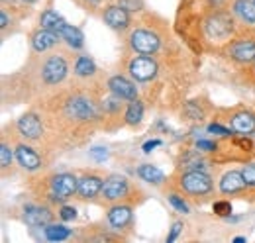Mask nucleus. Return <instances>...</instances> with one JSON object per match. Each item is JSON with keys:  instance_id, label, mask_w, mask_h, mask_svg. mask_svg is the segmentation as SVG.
Wrapping results in <instances>:
<instances>
[{"instance_id": "obj_39", "label": "nucleus", "mask_w": 255, "mask_h": 243, "mask_svg": "<svg viewBox=\"0 0 255 243\" xmlns=\"http://www.w3.org/2000/svg\"><path fill=\"white\" fill-rule=\"evenodd\" d=\"M234 242H236V243H244V242H246V238H236Z\"/></svg>"}, {"instance_id": "obj_32", "label": "nucleus", "mask_w": 255, "mask_h": 243, "mask_svg": "<svg viewBox=\"0 0 255 243\" xmlns=\"http://www.w3.org/2000/svg\"><path fill=\"white\" fill-rule=\"evenodd\" d=\"M59 216H61V220L69 222V220H75V218H77V210H75V208H71V206H65V208H61Z\"/></svg>"}, {"instance_id": "obj_31", "label": "nucleus", "mask_w": 255, "mask_h": 243, "mask_svg": "<svg viewBox=\"0 0 255 243\" xmlns=\"http://www.w3.org/2000/svg\"><path fill=\"white\" fill-rule=\"evenodd\" d=\"M214 212L218 214V216H230L232 206H230V202H216L214 204Z\"/></svg>"}, {"instance_id": "obj_3", "label": "nucleus", "mask_w": 255, "mask_h": 243, "mask_svg": "<svg viewBox=\"0 0 255 243\" xmlns=\"http://www.w3.org/2000/svg\"><path fill=\"white\" fill-rule=\"evenodd\" d=\"M181 186L191 192V194H206L212 190V179L206 175V173H200V171H191L187 175H183L181 179Z\"/></svg>"}, {"instance_id": "obj_30", "label": "nucleus", "mask_w": 255, "mask_h": 243, "mask_svg": "<svg viewBox=\"0 0 255 243\" xmlns=\"http://www.w3.org/2000/svg\"><path fill=\"white\" fill-rule=\"evenodd\" d=\"M242 173H244V179L248 182V186H255V165H248Z\"/></svg>"}, {"instance_id": "obj_7", "label": "nucleus", "mask_w": 255, "mask_h": 243, "mask_svg": "<svg viewBox=\"0 0 255 243\" xmlns=\"http://www.w3.org/2000/svg\"><path fill=\"white\" fill-rule=\"evenodd\" d=\"M67 114H69L71 118H75V120H91V118L96 116V108L91 100L77 96V98L69 100V104H67Z\"/></svg>"}, {"instance_id": "obj_11", "label": "nucleus", "mask_w": 255, "mask_h": 243, "mask_svg": "<svg viewBox=\"0 0 255 243\" xmlns=\"http://www.w3.org/2000/svg\"><path fill=\"white\" fill-rule=\"evenodd\" d=\"M18 129H20V133H22L24 137H28V139H37V137L43 133V125H41V122H39V118H37L35 114H26V116H22V118L18 120Z\"/></svg>"}, {"instance_id": "obj_36", "label": "nucleus", "mask_w": 255, "mask_h": 243, "mask_svg": "<svg viewBox=\"0 0 255 243\" xmlns=\"http://www.w3.org/2000/svg\"><path fill=\"white\" fill-rule=\"evenodd\" d=\"M118 100H122V98H110V100H106V104H104V108H108L110 112H114V110H118L120 108V104H118Z\"/></svg>"}, {"instance_id": "obj_13", "label": "nucleus", "mask_w": 255, "mask_h": 243, "mask_svg": "<svg viewBox=\"0 0 255 243\" xmlns=\"http://www.w3.org/2000/svg\"><path fill=\"white\" fill-rule=\"evenodd\" d=\"M108 87H110V91L114 96H118V98H124V100H133L135 98V85L133 83H129L128 79L124 77H112L110 81H108Z\"/></svg>"}, {"instance_id": "obj_25", "label": "nucleus", "mask_w": 255, "mask_h": 243, "mask_svg": "<svg viewBox=\"0 0 255 243\" xmlns=\"http://www.w3.org/2000/svg\"><path fill=\"white\" fill-rule=\"evenodd\" d=\"M95 61L91 59V57H79L77 65H75V73L79 77H91V75H95Z\"/></svg>"}, {"instance_id": "obj_4", "label": "nucleus", "mask_w": 255, "mask_h": 243, "mask_svg": "<svg viewBox=\"0 0 255 243\" xmlns=\"http://www.w3.org/2000/svg\"><path fill=\"white\" fill-rule=\"evenodd\" d=\"M129 43L135 51H139L143 55H151L159 49V37L147 30H135L129 35Z\"/></svg>"}, {"instance_id": "obj_33", "label": "nucleus", "mask_w": 255, "mask_h": 243, "mask_svg": "<svg viewBox=\"0 0 255 243\" xmlns=\"http://www.w3.org/2000/svg\"><path fill=\"white\" fill-rule=\"evenodd\" d=\"M196 147H198V151H214L216 149V145L212 141H206V139H198Z\"/></svg>"}, {"instance_id": "obj_40", "label": "nucleus", "mask_w": 255, "mask_h": 243, "mask_svg": "<svg viewBox=\"0 0 255 243\" xmlns=\"http://www.w3.org/2000/svg\"><path fill=\"white\" fill-rule=\"evenodd\" d=\"M212 2H214L216 6H220V4H222V0H212Z\"/></svg>"}, {"instance_id": "obj_26", "label": "nucleus", "mask_w": 255, "mask_h": 243, "mask_svg": "<svg viewBox=\"0 0 255 243\" xmlns=\"http://www.w3.org/2000/svg\"><path fill=\"white\" fill-rule=\"evenodd\" d=\"M118 4L128 12H139L143 8V0H118Z\"/></svg>"}, {"instance_id": "obj_17", "label": "nucleus", "mask_w": 255, "mask_h": 243, "mask_svg": "<svg viewBox=\"0 0 255 243\" xmlns=\"http://www.w3.org/2000/svg\"><path fill=\"white\" fill-rule=\"evenodd\" d=\"M16 157H18V163H20L24 169H28V171H35V169L41 165L39 155L33 151L32 147H26V145H20V147L16 149Z\"/></svg>"}, {"instance_id": "obj_9", "label": "nucleus", "mask_w": 255, "mask_h": 243, "mask_svg": "<svg viewBox=\"0 0 255 243\" xmlns=\"http://www.w3.org/2000/svg\"><path fill=\"white\" fill-rule=\"evenodd\" d=\"M128 192V181L120 175L108 177L102 184V194L106 200H118Z\"/></svg>"}, {"instance_id": "obj_23", "label": "nucleus", "mask_w": 255, "mask_h": 243, "mask_svg": "<svg viewBox=\"0 0 255 243\" xmlns=\"http://www.w3.org/2000/svg\"><path fill=\"white\" fill-rule=\"evenodd\" d=\"M71 236V230L65 226H45V238L49 242H63Z\"/></svg>"}, {"instance_id": "obj_1", "label": "nucleus", "mask_w": 255, "mask_h": 243, "mask_svg": "<svg viewBox=\"0 0 255 243\" xmlns=\"http://www.w3.org/2000/svg\"><path fill=\"white\" fill-rule=\"evenodd\" d=\"M41 28L55 31L71 47H77V49L83 47V41H85L83 31L79 30V28H75V26H71V24H67L63 18L57 12H53V10H45L41 14Z\"/></svg>"}, {"instance_id": "obj_38", "label": "nucleus", "mask_w": 255, "mask_h": 243, "mask_svg": "<svg viewBox=\"0 0 255 243\" xmlns=\"http://www.w3.org/2000/svg\"><path fill=\"white\" fill-rule=\"evenodd\" d=\"M0 26H2V28H6V26H8V16H6V12H4V10H2V16H0Z\"/></svg>"}, {"instance_id": "obj_35", "label": "nucleus", "mask_w": 255, "mask_h": 243, "mask_svg": "<svg viewBox=\"0 0 255 243\" xmlns=\"http://www.w3.org/2000/svg\"><path fill=\"white\" fill-rule=\"evenodd\" d=\"M183 230V224H173V228H171V234H169V238H167V242H175V238L179 236V232Z\"/></svg>"}, {"instance_id": "obj_2", "label": "nucleus", "mask_w": 255, "mask_h": 243, "mask_svg": "<svg viewBox=\"0 0 255 243\" xmlns=\"http://www.w3.org/2000/svg\"><path fill=\"white\" fill-rule=\"evenodd\" d=\"M204 28H206L208 37H212V39H226L234 31V20L226 12H214L206 20Z\"/></svg>"}, {"instance_id": "obj_29", "label": "nucleus", "mask_w": 255, "mask_h": 243, "mask_svg": "<svg viewBox=\"0 0 255 243\" xmlns=\"http://www.w3.org/2000/svg\"><path fill=\"white\" fill-rule=\"evenodd\" d=\"M91 157L95 159L96 163H104V161L108 159V151H106L104 147H93V149H91Z\"/></svg>"}, {"instance_id": "obj_41", "label": "nucleus", "mask_w": 255, "mask_h": 243, "mask_svg": "<svg viewBox=\"0 0 255 243\" xmlns=\"http://www.w3.org/2000/svg\"><path fill=\"white\" fill-rule=\"evenodd\" d=\"M22 2H28V4H32V2H35V0H22Z\"/></svg>"}, {"instance_id": "obj_14", "label": "nucleus", "mask_w": 255, "mask_h": 243, "mask_svg": "<svg viewBox=\"0 0 255 243\" xmlns=\"http://www.w3.org/2000/svg\"><path fill=\"white\" fill-rule=\"evenodd\" d=\"M24 220L32 228H45L51 222V212L47 208H39V206H26Z\"/></svg>"}, {"instance_id": "obj_42", "label": "nucleus", "mask_w": 255, "mask_h": 243, "mask_svg": "<svg viewBox=\"0 0 255 243\" xmlns=\"http://www.w3.org/2000/svg\"><path fill=\"white\" fill-rule=\"evenodd\" d=\"M89 2H98V0H89Z\"/></svg>"}, {"instance_id": "obj_18", "label": "nucleus", "mask_w": 255, "mask_h": 243, "mask_svg": "<svg viewBox=\"0 0 255 243\" xmlns=\"http://www.w3.org/2000/svg\"><path fill=\"white\" fill-rule=\"evenodd\" d=\"M232 127H234V131H238V133L250 135V133L255 131V116L250 114V112H240V114H236V116L232 118Z\"/></svg>"}, {"instance_id": "obj_12", "label": "nucleus", "mask_w": 255, "mask_h": 243, "mask_svg": "<svg viewBox=\"0 0 255 243\" xmlns=\"http://www.w3.org/2000/svg\"><path fill=\"white\" fill-rule=\"evenodd\" d=\"M104 22H106L110 28H114V30H124V28H128V24H129L128 10L122 8L120 4L106 8V12H104Z\"/></svg>"}, {"instance_id": "obj_34", "label": "nucleus", "mask_w": 255, "mask_h": 243, "mask_svg": "<svg viewBox=\"0 0 255 243\" xmlns=\"http://www.w3.org/2000/svg\"><path fill=\"white\" fill-rule=\"evenodd\" d=\"M208 131H210V133H220V135H230V129L224 127V125H220V123H212V125H208Z\"/></svg>"}, {"instance_id": "obj_21", "label": "nucleus", "mask_w": 255, "mask_h": 243, "mask_svg": "<svg viewBox=\"0 0 255 243\" xmlns=\"http://www.w3.org/2000/svg\"><path fill=\"white\" fill-rule=\"evenodd\" d=\"M236 14L248 22V24H255V2L254 0H238L236 6H234Z\"/></svg>"}, {"instance_id": "obj_10", "label": "nucleus", "mask_w": 255, "mask_h": 243, "mask_svg": "<svg viewBox=\"0 0 255 243\" xmlns=\"http://www.w3.org/2000/svg\"><path fill=\"white\" fill-rule=\"evenodd\" d=\"M232 57L238 63H252L255 59V41L252 39H238L230 47Z\"/></svg>"}, {"instance_id": "obj_5", "label": "nucleus", "mask_w": 255, "mask_h": 243, "mask_svg": "<svg viewBox=\"0 0 255 243\" xmlns=\"http://www.w3.org/2000/svg\"><path fill=\"white\" fill-rule=\"evenodd\" d=\"M51 188H53V200H67L69 196H73L77 190H79V181L69 175V173H63V175H57L53 182H51Z\"/></svg>"}, {"instance_id": "obj_8", "label": "nucleus", "mask_w": 255, "mask_h": 243, "mask_svg": "<svg viewBox=\"0 0 255 243\" xmlns=\"http://www.w3.org/2000/svg\"><path fill=\"white\" fill-rule=\"evenodd\" d=\"M65 75H67V63H65L63 57H51V59L45 63V67H43V79H45V83H49V85H57V83H61L65 79Z\"/></svg>"}, {"instance_id": "obj_28", "label": "nucleus", "mask_w": 255, "mask_h": 243, "mask_svg": "<svg viewBox=\"0 0 255 243\" xmlns=\"http://www.w3.org/2000/svg\"><path fill=\"white\" fill-rule=\"evenodd\" d=\"M169 202H171V204H173V206H175L179 212L189 214V206H187V204H185V202H183V200H181L177 194H171V196H169Z\"/></svg>"}, {"instance_id": "obj_19", "label": "nucleus", "mask_w": 255, "mask_h": 243, "mask_svg": "<svg viewBox=\"0 0 255 243\" xmlns=\"http://www.w3.org/2000/svg\"><path fill=\"white\" fill-rule=\"evenodd\" d=\"M102 184L104 182L100 181L98 177H85V179L79 181V194L83 198H93L102 190Z\"/></svg>"}, {"instance_id": "obj_15", "label": "nucleus", "mask_w": 255, "mask_h": 243, "mask_svg": "<svg viewBox=\"0 0 255 243\" xmlns=\"http://www.w3.org/2000/svg\"><path fill=\"white\" fill-rule=\"evenodd\" d=\"M61 37L55 33V31L47 30V28H41L39 31H35L32 37V45L35 51H47L49 47H53Z\"/></svg>"}, {"instance_id": "obj_24", "label": "nucleus", "mask_w": 255, "mask_h": 243, "mask_svg": "<svg viewBox=\"0 0 255 243\" xmlns=\"http://www.w3.org/2000/svg\"><path fill=\"white\" fill-rule=\"evenodd\" d=\"M143 118V104L139 100H133L129 106H128V112H126V122L129 125L133 123H139Z\"/></svg>"}, {"instance_id": "obj_22", "label": "nucleus", "mask_w": 255, "mask_h": 243, "mask_svg": "<svg viewBox=\"0 0 255 243\" xmlns=\"http://www.w3.org/2000/svg\"><path fill=\"white\" fill-rule=\"evenodd\" d=\"M137 175L145 182H151V184H161L163 182V173L153 165H141L137 169Z\"/></svg>"}, {"instance_id": "obj_6", "label": "nucleus", "mask_w": 255, "mask_h": 243, "mask_svg": "<svg viewBox=\"0 0 255 243\" xmlns=\"http://www.w3.org/2000/svg\"><path fill=\"white\" fill-rule=\"evenodd\" d=\"M129 73L135 81L139 83H145V81H151L157 73V65L151 57H135V59L129 63Z\"/></svg>"}, {"instance_id": "obj_37", "label": "nucleus", "mask_w": 255, "mask_h": 243, "mask_svg": "<svg viewBox=\"0 0 255 243\" xmlns=\"http://www.w3.org/2000/svg\"><path fill=\"white\" fill-rule=\"evenodd\" d=\"M157 145H161V141H159V139H153V141H147V143L143 145V151H145V153H151V149H155Z\"/></svg>"}, {"instance_id": "obj_16", "label": "nucleus", "mask_w": 255, "mask_h": 243, "mask_svg": "<svg viewBox=\"0 0 255 243\" xmlns=\"http://www.w3.org/2000/svg\"><path fill=\"white\" fill-rule=\"evenodd\" d=\"M248 182L244 179V173H238V171H230L222 177L220 182V190L224 194H234V192H240Z\"/></svg>"}, {"instance_id": "obj_20", "label": "nucleus", "mask_w": 255, "mask_h": 243, "mask_svg": "<svg viewBox=\"0 0 255 243\" xmlns=\"http://www.w3.org/2000/svg\"><path fill=\"white\" fill-rule=\"evenodd\" d=\"M129 220H131V210L128 206H114L108 212V222L112 228H124Z\"/></svg>"}, {"instance_id": "obj_27", "label": "nucleus", "mask_w": 255, "mask_h": 243, "mask_svg": "<svg viewBox=\"0 0 255 243\" xmlns=\"http://www.w3.org/2000/svg\"><path fill=\"white\" fill-rule=\"evenodd\" d=\"M10 163H12V151H10L8 145H2L0 147V165H2V169L10 167Z\"/></svg>"}]
</instances>
